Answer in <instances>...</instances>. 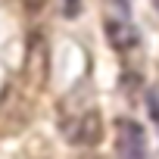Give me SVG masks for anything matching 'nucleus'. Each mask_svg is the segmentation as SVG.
<instances>
[{
  "label": "nucleus",
  "instance_id": "f03ea898",
  "mask_svg": "<svg viewBox=\"0 0 159 159\" xmlns=\"http://www.w3.org/2000/svg\"><path fill=\"white\" fill-rule=\"evenodd\" d=\"M106 34H109V44H112L119 53H131V50L140 44V34H137V28L128 22V16L109 19V22H106Z\"/></svg>",
  "mask_w": 159,
  "mask_h": 159
},
{
  "label": "nucleus",
  "instance_id": "f257e3e1",
  "mask_svg": "<svg viewBox=\"0 0 159 159\" xmlns=\"http://www.w3.org/2000/svg\"><path fill=\"white\" fill-rule=\"evenodd\" d=\"M119 153L128 156V159H140L147 153V137H143V128L131 119H119Z\"/></svg>",
  "mask_w": 159,
  "mask_h": 159
},
{
  "label": "nucleus",
  "instance_id": "20e7f679",
  "mask_svg": "<svg viewBox=\"0 0 159 159\" xmlns=\"http://www.w3.org/2000/svg\"><path fill=\"white\" fill-rule=\"evenodd\" d=\"M78 13H81V0H62V16L75 19Z\"/></svg>",
  "mask_w": 159,
  "mask_h": 159
},
{
  "label": "nucleus",
  "instance_id": "7ed1b4c3",
  "mask_svg": "<svg viewBox=\"0 0 159 159\" xmlns=\"http://www.w3.org/2000/svg\"><path fill=\"white\" fill-rule=\"evenodd\" d=\"M100 134H103V125H100V116H97V112H88L78 125L69 128V137H72L78 147H97V143H100Z\"/></svg>",
  "mask_w": 159,
  "mask_h": 159
},
{
  "label": "nucleus",
  "instance_id": "39448f33",
  "mask_svg": "<svg viewBox=\"0 0 159 159\" xmlns=\"http://www.w3.org/2000/svg\"><path fill=\"white\" fill-rule=\"evenodd\" d=\"M150 112H153V119L159 122V100H156V94H150Z\"/></svg>",
  "mask_w": 159,
  "mask_h": 159
}]
</instances>
